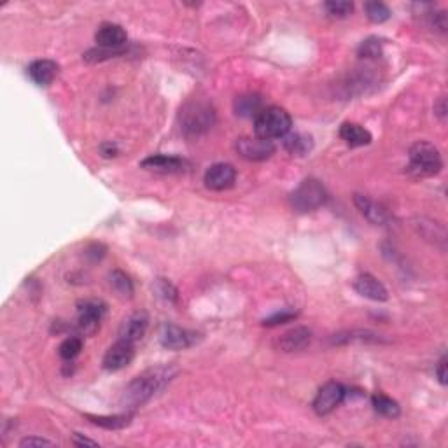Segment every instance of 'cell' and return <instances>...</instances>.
Masks as SVG:
<instances>
[{
    "label": "cell",
    "mask_w": 448,
    "mask_h": 448,
    "mask_svg": "<svg viewBox=\"0 0 448 448\" xmlns=\"http://www.w3.org/2000/svg\"><path fill=\"white\" fill-rule=\"evenodd\" d=\"M175 375H177V369L170 365L156 366V368L141 373L125 389L123 396H121V406L130 412V410L145 405L149 399L154 398V394H158L159 390L165 389L166 383H170Z\"/></svg>",
    "instance_id": "6da1fadb"
},
{
    "label": "cell",
    "mask_w": 448,
    "mask_h": 448,
    "mask_svg": "<svg viewBox=\"0 0 448 448\" xmlns=\"http://www.w3.org/2000/svg\"><path fill=\"white\" fill-rule=\"evenodd\" d=\"M291 127H293V120H291L289 112L282 107H264L254 120V134L256 137L264 138V141H271L275 138H284L289 134Z\"/></svg>",
    "instance_id": "7a4b0ae2"
},
{
    "label": "cell",
    "mask_w": 448,
    "mask_h": 448,
    "mask_svg": "<svg viewBox=\"0 0 448 448\" xmlns=\"http://www.w3.org/2000/svg\"><path fill=\"white\" fill-rule=\"evenodd\" d=\"M216 121L214 107L207 102H189L181 111V128L188 137H198L209 131Z\"/></svg>",
    "instance_id": "3957f363"
},
{
    "label": "cell",
    "mask_w": 448,
    "mask_h": 448,
    "mask_svg": "<svg viewBox=\"0 0 448 448\" xmlns=\"http://www.w3.org/2000/svg\"><path fill=\"white\" fill-rule=\"evenodd\" d=\"M410 172L419 177H431L440 174L443 168V159L440 151L429 142H417L410 147Z\"/></svg>",
    "instance_id": "277c9868"
},
{
    "label": "cell",
    "mask_w": 448,
    "mask_h": 448,
    "mask_svg": "<svg viewBox=\"0 0 448 448\" xmlns=\"http://www.w3.org/2000/svg\"><path fill=\"white\" fill-rule=\"evenodd\" d=\"M328 200V191L315 179L303 181L291 195V205L298 212H312L322 207Z\"/></svg>",
    "instance_id": "5b68a950"
},
{
    "label": "cell",
    "mask_w": 448,
    "mask_h": 448,
    "mask_svg": "<svg viewBox=\"0 0 448 448\" xmlns=\"http://www.w3.org/2000/svg\"><path fill=\"white\" fill-rule=\"evenodd\" d=\"M107 305L100 300H84L77 305L79 319H77V329L81 335L93 336L100 328V321L104 317Z\"/></svg>",
    "instance_id": "8992f818"
},
{
    "label": "cell",
    "mask_w": 448,
    "mask_h": 448,
    "mask_svg": "<svg viewBox=\"0 0 448 448\" xmlns=\"http://www.w3.org/2000/svg\"><path fill=\"white\" fill-rule=\"evenodd\" d=\"M347 396V390L342 383L338 382H328L326 385L321 387L314 399V412L317 415H329L333 410H336L342 405V401Z\"/></svg>",
    "instance_id": "52a82bcc"
},
{
    "label": "cell",
    "mask_w": 448,
    "mask_h": 448,
    "mask_svg": "<svg viewBox=\"0 0 448 448\" xmlns=\"http://www.w3.org/2000/svg\"><path fill=\"white\" fill-rule=\"evenodd\" d=\"M198 338V333L182 329L175 324H163L161 331H159V342L163 347L170 349V351H184V349L193 347Z\"/></svg>",
    "instance_id": "ba28073f"
},
{
    "label": "cell",
    "mask_w": 448,
    "mask_h": 448,
    "mask_svg": "<svg viewBox=\"0 0 448 448\" xmlns=\"http://www.w3.org/2000/svg\"><path fill=\"white\" fill-rule=\"evenodd\" d=\"M235 147L239 154L249 161H263L275 152L273 142L259 137H240Z\"/></svg>",
    "instance_id": "9c48e42d"
},
{
    "label": "cell",
    "mask_w": 448,
    "mask_h": 448,
    "mask_svg": "<svg viewBox=\"0 0 448 448\" xmlns=\"http://www.w3.org/2000/svg\"><path fill=\"white\" fill-rule=\"evenodd\" d=\"M237 181V170L235 166L230 165V163H216L205 172V177H203V182H205L207 188L210 191H224V189H230Z\"/></svg>",
    "instance_id": "30bf717a"
},
{
    "label": "cell",
    "mask_w": 448,
    "mask_h": 448,
    "mask_svg": "<svg viewBox=\"0 0 448 448\" xmlns=\"http://www.w3.org/2000/svg\"><path fill=\"white\" fill-rule=\"evenodd\" d=\"M135 358V347L134 344L125 340H118L116 344L112 345L104 355V368L107 371H120V369L127 368Z\"/></svg>",
    "instance_id": "8fae6325"
},
{
    "label": "cell",
    "mask_w": 448,
    "mask_h": 448,
    "mask_svg": "<svg viewBox=\"0 0 448 448\" xmlns=\"http://www.w3.org/2000/svg\"><path fill=\"white\" fill-rule=\"evenodd\" d=\"M149 328V315L145 312H135L130 317L123 321L120 328V340L130 342V344H137L144 338L145 331Z\"/></svg>",
    "instance_id": "7c38bea8"
},
{
    "label": "cell",
    "mask_w": 448,
    "mask_h": 448,
    "mask_svg": "<svg viewBox=\"0 0 448 448\" xmlns=\"http://www.w3.org/2000/svg\"><path fill=\"white\" fill-rule=\"evenodd\" d=\"M312 342V331L303 326H296V328L289 329L278 338L277 345L280 351L284 352H298L303 351L310 345Z\"/></svg>",
    "instance_id": "4fadbf2b"
},
{
    "label": "cell",
    "mask_w": 448,
    "mask_h": 448,
    "mask_svg": "<svg viewBox=\"0 0 448 448\" xmlns=\"http://www.w3.org/2000/svg\"><path fill=\"white\" fill-rule=\"evenodd\" d=\"M354 289L358 291L361 296L368 298V300H373V301H385L387 298H389V293H387L385 286L380 282L378 278H375L369 273L359 275V277L355 278Z\"/></svg>",
    "instance_id": "5bb4252c"
},
{
    "label": "cell",
    "mask_w": 448,
    "mask_h": 448,
    "mask_svg": "<svg viewBox=\"0 0 448 448\" xmlns=\"http://www.w3.org/2000/svg\"><path fill=\"white\" fill-rule=\"evenodd\" d=\"M354 203L355 207L359 209V212L373 224H378V226H385L387 223L390 221L389 212H387L385 207H382L380 203L373 202L371 198L362 195H355L354 196Z\"/></svg>",
    "instance_id": "9a60e30c"
},
{
    "label": "cell",
    "mask_w": 448,
    "mask_h": 448,
    "mask_svg": "<svg viewBox=\"0 0 448 448\" xmlns=\"http://www.w3.org/2000/svg\"><path fill=\"white\" fill-rule=\"evenodd\" d=\"M142 166L147 170L161 172V174H179L186 168V161L175 156H165V154H156L149 156L142 161Z\"/></svg>",
    "instance_id": "2e32d148"
},
{
    "label": "cell",
    "mask_w": 448,
    "mask_h": 448,
    "mask_svg": "<svg viewBox=\"0 0 448 448\" xmlns=\"http://www.w3.org/2000/svg\"><path fill=\"white\" fill-rule=\"evenodd\" d=\"M127 32L121 25L104 23L95 33V40L100 47H123L127 44Z\"/></svg>",
    "instance_id": "e0dca14e"
},
{
    "label": "cell",
    "mask_w": 448,
    "mask_h": 448,
    "mask_svg": "<svg viewBox=\"0 0 448 448\" xmlns=\"http://www.w3.org/2000/svg\"><path fill=\"white\" fill-rule=\"evenodd\" d=\"M29 76L39 86H47L58 76V63L53 60H37L29 67Z\"/></svg>",
    "instance_id": "ac0fdd59"
},
{
    "label": "cell",
    "mask_w": 448,
    "mask_h": 448,
    "mask_svg": "<svg viewBox=\"0 0 448 448\" xmlns=\"http://www.w3.org/2000/svg\"><path fill=\"white\" fill-rule=\"evenodd\" d=\"M383 344V338L376 333L368 331V329H355V331H345L333 335L331 344L335 345H347V344Z\"/></svg>",
    "instance_id": "d6986e66"
},
{
    "label": "cell",
    "mask_w": 448,
    "mask_h": 448,
    "mask_svg": "<svg viewBox=\"0 0 448 448\" xmlns=\"http://www.w3.org/2000/svg\"><path fill=\"white\" fill-rule=\"evenodd\" d=\"M340 137L349 147H362L371 142V134L358 123H344L340 127Z\"/></svg>",
    "instance_id": "ffe728a7"
},
{
    "label": "cell",
    "mask_w": 448,
    "mask_h": 448,
    "mask_svg": "<svg viewBox=\"0 0 448 448\" xmlns=\"http://www.w3.org/2000/svg\"><path fill=\"white\" fill-rule=\"evenodd\" d=\"M235 114L240 118H254L263 111V98L256 93H247V95H240L237 97L235 100Z\"/></svg>",
    "instance_id": "44dd1931"
},
{
    "label": "cell",
    "mask_w": 448,
    "mask_h": 448,
    "mask_svg": "<svg viewBox=\"0 0 448 448\" xmlns=\"http://www.w3.org/2000/svg\"><path fill=\"white\" fill-rule=\"evenodd\" d=\"M284 147L293 156H307L314 147V142L305 134H289L284 137Z\"/></svg>",
    "instance_id": "7402d4cb"
},
{
    "label": "cell",
    "mask_w": 448,
    "mask_h": 448,
    "mask_svg": "<svg viewBox=\"0 0 448 448\" xmlns=\"http://www.w3.org/2000/svg\"><path fill=\"white\" fill-rule=\"evenodd\" d=\"M109 284H111L112 291L118 294V296L121 298H131L134 296V282L130 280V277H128L125 271L121 270H114L109 273Z\"/></svg>",
    "instance_id": "603a6c76"
},
{
    "label": "cell",
    "mask_w": 448,
    "mask_h": 448,
    "mask_svg": "<svg viewBox=\"0 0 448 448\" xmlns=\"http://www.w3.org/2000/svg\"><path fill=\"white\" fill-rule=\"evenodd\" d=\"M371 405H373V408H375L376 413L387 417V419H398V417L401 415V408H399L398 403L385 394L373 396Z\"/></svg>",
    "instance_id": "cb8c5ba5"
},
{
    "label": "cell",
    "mask_w": 448,
    "mask_h": 448,
    "mask_svg": "<svg viewBox=\"0 0 448 448\" xmlns=\"http://www.w3.org/2000/svg\"><path fill=\"white\" fill-rule=\"evenodd\" d=\"M97 426L104 427V429H123V427L130 426L131 415L130 413H121V415H86Z\"/></svg>",
    "instance_id": "d4e9b609"
},
{
    "label": "cell",
    "mask_w": 448,
    "mask_h": 448,
    "mask_svg": "<svg viewBox=\"0 0 448 448\" xmlns=\"http://www.w3.org/2000/svg\"><path fill=\"white\" fill-rule=\"evenodd\" d=\"M127 54V47H97V49H90L84 53V60L90 63L105 62V60L118 58Z\"/></svg>",
    "instance_id": "484cf974"
},
{
    "label": "cell",
    "mask_w": 448,
    "mask_h": 448,
    "mask_svg": "<svg viewBox=\"0 0 448 448\" xmlns=\"http://www.w3.org/2000/svg\"><path fill=\"white\" fill-rule=\"evenodd\" d=\"M365 13H366V16H368L369 22H373V23H383L390 18V9L387 8L383 2H378V0L366 2Z\"/></svg>",
    "instance_id": "4316f807"
},
{
    "label": "cell",
    "mask_w": 448,
    "mask_h": 448,
    "mask_svg": "<svg viewBox=\"0 0 448 448\" xmlns=\"http://www.w3.org/2000/svg\"><path fill=\"white\" fill-rule=\"evenodd\" d=\"M324 9L333 18H347L354 11V4L347 0H329L324 4Z\"/></svg>",
    "instance_id": "83f0119b"
},
{
    "label": "cell",
    "mask_w": 448,
    "mask_h": 448,
    "mask_svg": "<svg viewBox=\"0 0 448 448\" xmlns=\"http://www.w3.org/2000/svg\"><path fill=\"white\" fill-rule=\"evenodd\" d=\"M81 351H83V340L77 336H70L60 345V358L65 359V361H72L74 358L81 354Z\"/></svg>",
    "instance_id": "f1b7e54d"
},
{
    "label": "cell",
    "mask_w": 448,
    "mask_h": 448,
    "mask_svg": "<svg viewBox=\"0 0 448 448\" xmlns=\"http://www.w3.org/2000/svg\"><path fill=\"white\" fill-rule=\"evenodd\" d=\"M359 56L361 58H380L382 56V40L376 39V37L366 39L359 46Z\"/></svg>",
    "instance_id": "f546056e"
},
{
    "label": "cell",
    "mask_w": 448,
    "mask_h": 448,
    "mask_svg": "<svg viewBox=\"0 0 448 448\" xmlns=\"http://www.w3.org/2000/svg\"><path fill=\"white\" fill-rule=\"evenodd\" d=\"M154 289H156V293H158L159 296H161L165 301H170V303H175V301L179 300L177 289H175L174 284L168 282L166 278H158V280H156Z\"/></svg>",
    "instance_id": "4dcf8cb0"
},
{
    "label": "cell",
    "mask_w": 448,
    "mask_h": 448,
    "mask_svg": "<svg viewBox=\"0 0 448 448\" xmlns=\"http://www.w3.org/2000/svg\"><path fill=\"white\" fill-rule=\"evenodd\" d=\"M296 317H298V312L282 310V312H278V314H273L271 317L264 319L263 324L270 326V328H273V326H280V324H286V322L294 321Z\"/></svg>",
    "instance_id": "1f68e13d"
},
{
    "label": "cell",
    "mask_w": 448,
    "mask_h": 448,
    "mask_svg": "<svg viewBox=\"0 0 448 448\" xmlns=\"http://www.w3.org/2000/svg\"><path fill=\"white\" fill-rule=\"evenodd\" d=\"M49 440H44V438H25V440L19 441V447L22 448H32V447H51Z\"/></svg>",
    "instance_id": "d6a6232c"
},
{
    "label": "cell",
    "mask_w": 448,
    "mask_h": 448,
    "mask_svg": "<svg viewBox=\"0 0 448 448\" xmlns=\"http://www.w3.org/2000/svg\"><path fill=\"white\" fill-rule=\"evenodd\" d=\"M447 355H443V358L440 359V362H438V368H436V375L438 378H440V383L441 385H447L448 382V373H447Z\"/></svg>",
    "instance_id": "836d02e7"
},
{
    "label": "cell",
    "mask_w": 448,
    "mask_h": 448,
    "mask_svg": "<svg viewBox=\"0 0 448 448\" xmlns=\"http://www.w3.org/2000/svg\"><path fill=\"white\" fill-rule=\"evenodd\" d=\"M72 441H74V445H76V447H98L97 441L88 440V438H83L79 433L74 434V440Z\"/></svg>",
    "instance_id": "e575fe53"
},
{
    "label": "cell",
    "mask_w": 448,
    "mask_h": 448,
    "mask_svg": "<svg viewBox=\"0 0 448 448\" xmlns=\"http://www.w3.org/2000/svg\"><path fill=\"white\" fill-rule=\"evenodd\" d=\"M104 254H105L104 247L97 246V243H95V246H91V249L88 250L86 256H91V257H93V261H97V259H102V257H104Z\"/></svg>",
    "instance_id": "d590c367"
},
{
    "label": "cell",
    "mask_w": 448,
    "mask_h": 448,
    "mask_svg": "<svg viewBox=\"0 0 448 448\" xmlns=\"http://www.w3.org/2000/svg\"><path fill=\"white\" fill-rule=\"evenodd\" d=\"M434 112H436V114L441 118V120H445V114H447V105H445V97H441L440 102H438V104L434 105Z\"/></svg>",
    "instance_id": "8d00e7d4"
},
{
    "label": "cell",
    "mask_w": 448,
    "mask_h": 448,
    "mask_svg": "<svg viewBox=\"0 0 448 448\" xmlns=\"http://www.w3.org/2000/svg\"><path fill=\"white\" fill-rule=\"evenodd\" d=\"M102 154L107 156V158H112V156L118 154V147L114 144H104L102 145Z\"/></svg>",
    "instance_id": "74e56055"
}]
</instances>
